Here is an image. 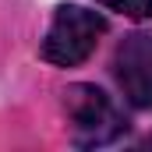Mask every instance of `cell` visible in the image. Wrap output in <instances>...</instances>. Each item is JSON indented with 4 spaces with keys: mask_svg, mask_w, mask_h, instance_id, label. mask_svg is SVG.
I'll return each instance as SVG.
<instances>
[{
    "mask_svg": "<svg viewBox=\"0 0 152 152\" xmlns=\"http://www.w3.org/2000/svg\"><path fill=\"white\" fill-rule=\"evenodd\" d=\"M106 11L127 14V18H152V0H99Z\"/></svg>",
    "mask_w": 152,
    "mask_h": 152,
    "instance_id": "cell-4",
    "label": "cell"
},
{
    "mask_svg": "<svg viewBox=\"0 0 152 152\" xmlns=\"http://www.w3.org/2000/svg\"><path fill=\"white\" fill-rule=\"evenodd\" d=\"M106 32V18L78 7V4H64L53 14V25L42 39V60L57 64V67H75L81 60H88V53L96 50L99 36Z\"/></svg>",
    "mask_w": 152,
    "mask_h": 152,
    "instance_id": "cell-2",
    "label": "cell"
},
{
    "mask_svg": "<svg viewBox=\"0 0 152 152\" xmlns=\"http://www.w3.org/2000/svg\"><path fill=\"white\" fill-rule=\"evenodd\" d=\"M113 78L124 99L138 110H152V32H131L113 53Z\"/></svg>",
    "mask_w": 152,
    "mask_h": 152,
    "instance_id": "cell-3",
    "label": "cell"
},
{
    "mask_svg": "<svg viewBox=\"0 0 152 152\" xmlns=\"http://www.w3.org/2000/svg\"><path fill=\"white\" fill-rule=\"evenodd\" d=\"M64 110H67V120H71V142L78 149L110 145L127 131L124 113L96 85H71L64 92Z\"/></svg>",
    "mask_w": 152,
    "mask_h": 152,
    "instance_id": "cell-1",
    "label": "cell"
}]
</instances>
